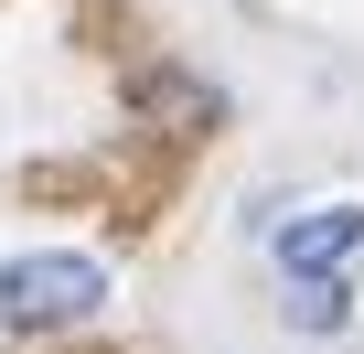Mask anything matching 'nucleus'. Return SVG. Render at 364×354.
I'll list each match as a JSON object with an SVG mask.
<instances>
[{"mask_svg": "<svg viewBox=\"0 0 364 354\" xmlns=\"http://www.w3.org/2000/svg\"><path fill=\"white\" fill-rule=\"evenodd\" d=\"M343 311H353V301H343V269H332V279H300V290H289V322H300V333H343Z\"/></svg>", "mask_w": 364, "mask_h": 354, "instance_id": "obj_3", "label": "nucleus"}, {"mask_svg": "<svg viewBox=\"0 0 364 354\" xmlns=\"http://www.w3.org/2000/svg\"><path fill=\"white\" fill-rule=\"evenodd\" d=\"M353 247H364V204H321V215H300V226L279 236L289 279H332V269H343Z\"/></svg>", "mask_w": 364, "mask_h": 354, "instance_id": "obj_2", "label": "nucleus"}, {"mask_svg": "<svg viewBox=\"0 0 364 354\" xmlns=\"http://www.w3.org/2000/svg\"><path fill=\"white\" fill-rule=\"evenodd\" d=\"M97 301H107V269L75 258V247L0 258V333H54V322H86Z\"/></svg>", "mask_w": 364, "mask_h": 354, "instance_id": "obj_1", "label": "nucleus"}]
</instances>
